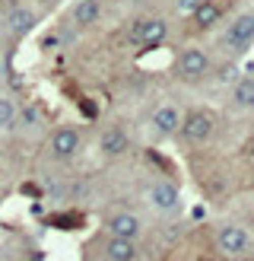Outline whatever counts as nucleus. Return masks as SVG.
Segmentation results:
<instances>
[{"instance_id": "f257e3e1", "label": "nucleus", "mask_w": 254, "mask_h": 261, "mask_svg": "<svg viewBox=\"0 0 254 261\" xmlns=\"http://www.w3.org/2000/svg\"><path fill=\"white\" fill-rule=\"evenodd\" d=\"M146 204L162 217H175L181 214V191L169 178H152L146 185Z\"/></svg>"}, {"instance_id": "f03ea898", "label": "nucleus", "mask_w": 254, "mask_h": 261, "mask_svg": "<svg viewBox=\"0 0 254 261\" xmlns=\"http://www.w3.org/2000/svg\"><path fill=\"white\" fill-rule=\"evenodd\" d=\"M213 239H216L219 255H226V258H238V255H245V252L254 249L251 232L245 226H238V223H219L213 229Z\"/></svg>"}, {"instance_id": "7ed1b4c3", "label": "nucleus", "mask_w": 254, "mask_h": 261, "mask_svg": "<svg viewBox=\"0 0 254 261\" xmlns=\"http://www.w3.org/2000/svg\"><path fill=\"white\" fill-rule=\"evenodd\" d=\"M254 42V13H241V16H235L232 22L223 29V38H219V45L226 51H245L248 45Z\"/></svg>"}, {"instance_id": "20e7f679", "label": "nucleus", "mask_w": 254, "mask_h": 261, "mask_svg": "<svg viewBox=\"0 0 254 261\" xmlns=\"http://www.w3.org/2000/svg\"><path fill=\"white\" fill-rule=\"evenodd\" d=\"M127 38H131L134 45H140V48H156V45H162L165 38H169V25H165V19H159V16H143V19H137L131 25Z\"/></svg>"}, {"instance_id": "39448f33", "label": "nucleus", "mask_w": 254, "mask_h": 261, "mask_svg": "<svg viewBox=\"0 0 254 261\" xmlns=\"http://www.w3.org/2000/svg\"><path fill=\"white\" fill-rule=\"evenodd\" d=\"M178 134H181L184 143H207L213 137V115L210 112H203V109H194V112H187L181 115V127H178Z\"/></svg>"}, {"instance_id": "423d86ee", "label": "nucleus", "mask_w": 254, "mask_h": 261, "mask_svg": "<svg viewBox=\"0 0 254 261\" xmlns=\"http://www.w3.org/2000/svg\"><path fill=\"white\" fill-rule=\"evenodd\" d=\"M210 67H213V61L203 48H184L175 58V73L181 80H200V76L210 73Z\"/></svg>"}, {"instance_id": "0eeeda50", "label": "nucleus", "mask_w": 254, "mask_h": 261, "mask_svg": "<svg viewBox=\"0 0 254 261\" xmlns=\"http://www.w3.org/2000/svg\"><path fill=\"white\" fill-rule=\"evenodd\" d=\"M80 147H83V134H80V127H76V124L57 127L54 134H51V140H48L51 156H54V160H60V163L73 160V156L80 153Z\"/></svg>"}, {"instance_id": "6e6552de", "label": "nucleus", "mask_w": 254, "mask_h": 261, "mask_svg": "<svg viewBox=\"0 0 254 261\" xmlns=\"http://www.w3.org/2000/svg\"><path fill=\"white\" fill-rule=\"evenodd\" d=\"M105 232L108 236H118V239H140L143 236V220L134 211H114L105 217Z\"/></svg>"}, {"instance_id": "1a4fd4ad", "label": "nucleus", "mask_w": 254, "mask_h": 261, "mask_svg": "<svg viewBox=\"0 0 254 261\" xmlns=\"http://www.w3.org/2000/svg\"><path fill=\"white\" fill-rule=\"evenodd\" d=\"M178 127H181V109H178L175 102H162L149 118V130L159 140H169V137L178 134Z\"/></svg>"}, {"instance_id": "9d476101", "label": "nucleus", "mask_w": 254, "mask_h": 261, "mask_svg": "<svg viewBox=\"0 0 254 261\" xmlns=\"http://www.w3.org/2000/svg\"><path fill=\"white\" fill-rule=\"evenodd\" d=\"M131 150V137H127V130L111 124L99 134V153L105 156V160H121V156Z\"/></svg>"}, {"instance_id": "9b49d317", "label": "nucleus", "mask_w": 254, "mask_h": 261, "mask_svg": "<svg viewBox=\"0 0 254 261\" xmlns=\"http://www.w3.org/2000/svg\"><path fill=\"white\" fill-rule=\"evenodd\" d=\"M35 22H38V13L32 10V7H25V4H13L10 10H7V16H4V29L10 32V35H29L32 29H35Z\"/></svg>"}, {"instance_id": "f8f14e48", "label": "nucleus", "mask_w": 254, "mask_h": 261, "mask_svg": "<svg viewBox=\"0 0 254 261\" xmlns=\"http://www.w3.org/2000/svg\"><path fill=\"white\" fill-rule=\"evenodd\" d=\"M102 258L105 261H140L143 252L134 239H118V236H108L102 242Z\"/></svg>"}, {"instance_id": "ddd939ff", "label": "nucleus", "mask_w": 254, "mask_h": 261, "mask_svg": "<svg viewBox=\"0 0 254 261\" xmlns=\"http://www.w3.org/2000/svg\"><path fill=\"white\" fill-rule=\"evenodd\" d=\"M232 102H235V109H241V112L254 109V73H245V76H238V80H235Z\"/></svg>"}, {"instance_id": "4468645a", "label": "nucleus", "mask_w": 254, "mask_h": 261, "mask_svg": "<svg viewBox=\"0 0 254 261\" xmlns=\"http://www.w3.org/2000/svg\"><path fill=\"white\" fill-rule=\"evenodd\" d=\"M99 16H102V4H99V0H80V4L73 7V13H70V19L80 25V29H89L92 22H99Z\"/></svg>"}, {"instance_id": "2eb2a0df", "label": "nucleus", "mask_w": 254, "mask_h": 261, "mask_svg": "<svg viewBox=\"0 0 254 261\" xmlns=\"http://www.w3.org/2000/svg\"><path fill=\"white\" fill-rule=\"evenodd\" d=\"M219 16H223V10H219V4H213V0H200V7L194 10V25L197 29H210V25H216L219 22Z\"/></svg>"}, {"instance_id": "dca6fc26", "label": "nucleus", "mask_w": 254, "mask_h": 261, "mask_svg": "<svg viewBox=\"0 0 254 261\" xmlns=\"http://www.w3.org/2000/svg\"><path fill=\"white\" fill-rule=\"evenodd\" d=\"M16 112H19L16 102H13L10 96H0V130L10 127L13 121H16Z\"/></svg>"}, {"instance_id": "f3484780", "label": "nucleus", "mask_w": 254, "mask_h": 261, "mask_svg": "<svg viewBox=\"0 0 254 261\" xmlns=\"http://www.w3.org/2000/svg\"><path fill=\"white\" fill-rule=\"evenodd\" d=\"M197 7H200V0H175V13H178V16H194Z\"/></svg>"}, {"instance_id": "a211bd4d", "label": "nucleus", "mask_w": 254, "mask_h": 261, "mask_svg": "<svg viewBox=\"0 0 254 261\" xmlns=\"http://www.w3.org/2000/svg\"><path fill=\"white\" fill-rule=\"evenodd\" d=\"M245 160H248V166H254V140H248V147H245Z\"/></svg>"}, {"instance_id": "6ab92c4d", "label": "nucleus", "mask_w": 254, "mask_h": 261, "mask_svg": "<svg viewBox=\"0 0 254 261\" xmlns=\"http://www.w3.org/2000/svg\"><path fill=\"white\" fill-rule=\"evenodd\" d=\"M35 4H42V7H45V10H54V7H57V4H60V0H35Z\"/></svg>"}, {"instance_id": "aec40b11", "label": "nucleus", "mask_w": 254, "mask_h": 261, "mask_svg": "<svg viewBox=\"0 0 254 261\" xmlns=\"http://www.w3.org/2000/svg\"><path fill=\"white\" fill-rule=\"evenodd\" d=\"M200 261H210V258H200Z\"/></svg>"}]
</instances>
